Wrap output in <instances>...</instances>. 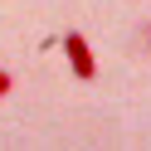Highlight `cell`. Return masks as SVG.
Listing matches in <instances>:
<instances>
[{
    "label": "cell",
    "mask_w": 151,
    "mask_h": 151,
    "mask_svg": "<svg viewBox=\"0 0 151 151\" xmlns=\"http://www.w3.org/2000/svg\"><path fill=\"white\" fill-rule=\"evenodd\" d=\"M63 59H68V68H73V78H83V83H93L98 78V59H93V49H88V39H83L78 29H63Z\"/></svg>",
    "instance_id": "6da1fadb"
},
{
    "label": "cell",
    "mask_w": 151,
    "mask_h": 151,
    "mask_svg": "<svg viewBox=\"0 0 151 151\" xmlns=\"http://www.w3.org/2000/svg\"><path fill=\"white\" fill-rule=\"evenodd\" d=\"M146 49H151V24H146Z\"/></svg>",
    "instance_id": "3957f363"
},
{
    "label": "cell",
    "mask_w": 151,
    "mask_h": 151,
    "mask_svg": "<svg viewBox=\"0 0 151 151\" xmlns=\"http://www.w3.org/2000/svg\"><path fill=\"white\" fill-rule=\"evenodd\" d=\"M15 88V78H10V73H5V68H0V98H5V93H10Z\"/></svg>",
    "instance_id": "7a4b0ae2"
}]
</instances>
